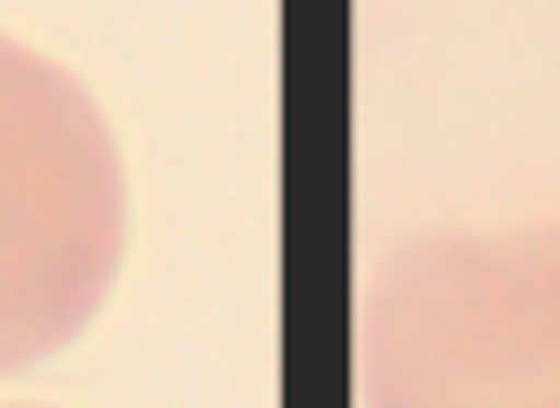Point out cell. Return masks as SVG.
<instances>
[{
  "instance_id": "1",
  "label": "cell",
  "mask_w": 560,
  "mask_h": 408,
  "mask_svg": "<svg viewBox=\"0 0 560 408\" xmlns=\"http://www.w3.org/2000/svg\"><path fill=\"white\" fill-rule=\"evenodd\" d=\"M363 408H560V218L396 244L357 316Z\"/></svg>"
},
{
  "instance_id": "2",
  "label": "cell",
  "mask_w": 560,
  "mask_h": 408,
  "mask_svg": "<svg viewBox=\"0 0 560 408\" xmlns=\"http://www.w3.org/2000/svg\"><path fill=\"white\" fill-rule=\"evenodd\" d=\"M126 257V165L93 93L0 34V375L67 349Z\"/></svg>"
}]
</instances>
